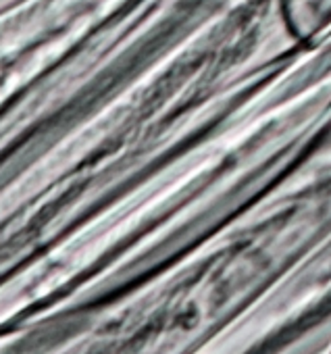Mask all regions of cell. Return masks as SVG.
Returning <instances> with one entry per match:
<instances>
[{"label":"cell","mask_w":331,"mask_h":354,"mask_svg":"<svg viewBox=\"0 0 331 354\" xmlns=\"http://www.w3.org/2000/svg\"><path fill=\"white\" fill-rule=\"evenodd\" d=\"M327 354H331V348H329V352H327Z\"/></svg>","instance_id":"cell-5"},{"label":"cell","mask_w":331,"mask_h":354,"mask_svg":"<svg viewBox=\"0 0 331 354\" xmlns=\"http://www.w3.org/2000/svg\"><path fill=\"white\" fill-rule=\"evenodd\" d=\"M310 232L267 198L154 275L0 323V354H205L296 269Z\"/></svg>","instance_id":"cell-2"},{"label":"cell","mask_w":331,"mask_h":354,"mask_svg":"<svg viewBox=\"0 0 331 354\" xmlns=\"http://www.w3.org/2000/svg\"><path fill=\"white\" fill-rule=\"evenodd\" d=\"M300 46L283 0L0 5V323L162 269L176 150Z\"/></svg>","instance_id":"cell-1"},{"label":"cell","mask_w":331,"mask_h":354,"mask_svg":"<svg viewBox=\"0 0 331 354\" xmlns=\"http://www.w3.org/2000/svg\"><path fill=\"white\" fill-rule=\"evenodd\" d=\"M290 28L300 44L331 32V0H283Z\"/></svg>","instance_id":"cell-4"},{"label":"cell","mask_w":331,"mask_h":354,"mask_svg":"<svg viewBox=\"0 0 331 354\" xmlns=\"http://www.w3.org/2000/svg\"><path fill=\"white\" fill-rule=\"evenodd\" d=\"M331 348V230L229 335L205 354H327Z\"/></svg>","instance_id":"cell-3"}]
</instances>
